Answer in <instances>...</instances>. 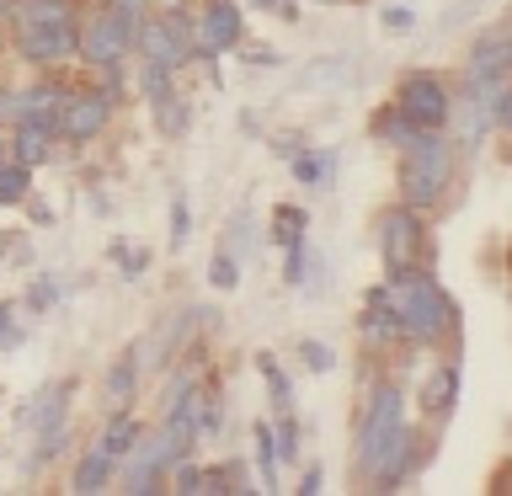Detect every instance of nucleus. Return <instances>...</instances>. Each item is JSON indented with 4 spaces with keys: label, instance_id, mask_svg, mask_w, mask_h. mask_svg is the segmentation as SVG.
<instances>
[{
    "label": "nucleus",
    "instance_id": "46",
    "mask_svg": "<svg viewBox=\"0 0 512 496\" xmlns=\"http://www.w3.org/2000/svg\"><path fill=\"white\" fill-rule=\"evenodd\" d=\"M246 64H267V70H272V64H283V54H278V48H246Z\"/></svg>",
    "mask_w": 512,
    "mask_h": 496
},
{
    "label": "nucleus",
    "instance_id": "40",
    "mask_svg": "<svg viewBox=\"0 0 512 496\" xmlns=\"http://www.w3.org/2000/svg\"><path fill=\"white\" fill-rule=\"evenodd\" d=\"M187 235H192V203H187V192H176L171 198V246L182 251Z\"/></svg>",
    "mask_w": 512,
    "mask_h": 496
},
{
    "label": "nucleus",
    "instance_id": "6",
    "mask_svg": "<svg viewBox=\"0 0 512 496\" xmlns=\"http://www.w3.org/2000/svg\"><path fill=\"white\" fill-rule=\"evenodd\" d=\"M75 59H86L96 75L123 70V64L134 59V32H128V22H123V16H112L107 6H102V11H91L86 22H80Z\"/></svg>",
    "mask_w": 512,
    "mask_h": 496
},
{
    "label": "nucleus",
    "instance_id": "23",
    "mask_svg": "<svg viewBox=\"0 0 512 496\" xmlns=\"http://www.w3.org/2000/svg\"><path fill=\"white\" fill-rule=\"evenodd\" d=\"M70 438H75V422L70 416H59V422H48V427H38L32 432V454H27V475H38L43 464H54L64 448H70Z\"/></svg>",
    "mask_w": 512,
    "mask_h": 496
},
{
    "label": "nucleus",
    "instance_id": "30",
    "mask_svg": "<svg viewBox=\"0 0 512 496\" xmlns=\"http://www.w3.org/2000/svg\"><path fill=\"white\" fill-rule=\"evenodd\" d=\"M310 235V214L299 203H278L272 208V224H267V240L272 246H294V240Z\"/></svg>",
    "mask_w": 512,
    "mask_h": 496
},
{
    "label": "nucleus",
    "instance_id": "26",
    "mask_svg": "<svg viewBox=\"0 0 512 496\" xmlns=\"http://www.w3.org/2000/svg\"><path fill=\"white\" fill-rule=\"evenodd\" d=\"M251 464H256V491H278V443H272V422L251 427Z\"/></svg>",
    "mask_w": 512,
    "mask_h": 496
},
{
    "label": "nucleus",
    "instance_id": "48",
    "mask_svg": "<svg viewBox=\"0 0 512 496\" xmlns=\"http://www.w3.org/2000/svg\"><path fill=\"white\" fill-rule=\"evenodd\" d=\"M27 214L38 219V224H54V208H43V203H32V198H27Z\"/></svg>",
    "mask_w": 512,
    "mask_h": 496
},
{
    "label": "nucleus",
    "instance_id": "34",
    "mask_svg": "<svg viewBox=\"0 0 512 496\" xmlns=\"http://www.w3.org/2000/svg\"><path fill=\"white\" fill-rule=\"evenodd\" d=\"M272 443H278V464H299V443H304V427L294 411H278L272 422Z\"/></svg>",
    "mask_w": 512,
    "mask_h": 496
},
{
    "label": "nucleus",
    "instance_id": "47",
    "mask_svg": "<svg viewBox=\"0 0 512 496\" xmlns=\"http://www.w3.org/2000/svg\"><path fill=\"white\" fill-rule=\"evenodd\" d=\"M246 6H256V11H294V0H246Z\"/></svg>",
    "mask_w": 512,
    "mask_h": 496
},
{
    "label": "nucleus",
    "instance_id": "38",
    "mask_svg": "<svg viewBox=\"0 0 512 496\" xmlns=\"http://www.w3.org/2000/svg\"><path fill=\"white\" fill-rule=\"evenodd\" d=\"M299 358L310 374H336V347L320 342V336H299Z\"/></svg>",
    "mask_w": 512,
    "mask_h": 496
},
{
    "label": "nucleus",
    "instance_id": "43",
    "mask_svg": "<svg viewBox=\"0 0 512 496\" xmlns=\"http://www.w3.org/2000/svg\"><path fill=\"white\" fill-rule=\"evenodd\" d=\"M118 267H123V283H139L144 278V272H150V251H144V246H134V251H118Z\"/></svg>",
    "mask_w": 512,
    "mask_h": 496
},
{
    "label": "nucleus",
    "instance_id": "19",
    "mask_svg": "<svg viewBox=\"0 0 512 496\" xmlns=\"http://www.w3.org/2000/svg\"><path fill=\"white\" fill-rule=\"evenodd\" d=\"M139 379H144V358H139V347H123L118 358L107 363V374H102V400H107V411L134 406V400H139Z\"/></svg>",
    "mask_w": 512,
    "mask_h": 496
},
{
    "label": "nucleus",
    "instance_id": "42",
    "mask_svg": "<svg viewBox=\"0 0 512 496\" xmlns=\"http://www.w3.org/2000/svg\"><path fill=\"white\" fill-rule=\"evenodd\" d=\"M224 470V496H246V491H256V475L246 470L240 459H230V464H219Z\"/></svg>",
    "mask_w": 512,
    "mask_h": 496
},
{
    "label": "nucleus",
    "instance_id": "27",
    "mask_svg": "<svg viewBox=\"0 0 512 496\" xmlns=\"http://www.w3.org/2000/svg\"><path fill=\"white\" fill-rule=\"evenodd\" d=\"M150 107H155V128L166 139H182L192 128V96L187 91H171V96H160V102H150Z\"/></svg>",
    "mask_w": 512,
    "mask_h": 496
},
{
    "label": "nucleus",
    "instance_id": "37",
    "mask_svg": "<svg viewBox=\"0 0 512 496\" xmlns=\"http://www.w3.org/2000/svg\"><path fill=\"white\" fill-rule=\"evenodd\" d=\"M235 283H240V262L219 246L214 256H208V288H214V294H230Z\"/></svg>",
    "mask_w": 512,
    "mask_h": 496
},
{
    "label": "nucleus",
    "instance_id": "22",
    "mask_svg": "<svg viewBox=\"0 0 512 496\" xmlns=\"http://www.w3.org/2000/svg\"><path fill=\"white\" fill-rule=\"evenodd\" d=\"M54 128H43V123H16L11 128V139H6V150H11V160L16 166H27V171H38L48 155H54Z\"/></svg>",
    "mask_w": 512,
    "mask_h": 496
},
{
    "label": "nucleus",
    "instance_id": "31",
    "mask_svg": "<svg viewBox=\"0 0 512 496\" xmlns=\"http://www.w3.org/2000/svg\"><path fill=\"white\" fill-rule=\"evenodd\" d=\"M224 251H230L240 267H246L251 256L262 251V240H256V230H251V208H246V203H240L235 214H230V230H224Z\"/></svg>",
    "mask_w": 512,
    "mask_h": 496
},
{
    "label": "nucleus",
    "instance_id": "18",
    "mask_svg": "<svg viewBox=\"0 0 512 496\" xmlns=\"http://www.w3.org/2000/svg\"><path fill=\"white\" fill-rule=\"evenodd\" d=\"M75 395H80V379L64 374V379H54V384H43V390L22 406V416H16V422H22L27 432H38V427H48V422H59V416H70V400H75Z\"/></svg>",
    "mask_w": 512,
    "mask_h": 496
},
{
    "label": "nucleus",
    "instance_id": "25",
    "mask_svg": "<svg viewBox=\"0 0 512 496\" xmlns=\"http://www.w3.org/2000/svg\"><path fill=\"white\" fill-rule=\"evenodd\" d=\"M411 134H416V123H411L395 102L374 107V118H368V139L384 144V150H400V144H411Z\"/></svg>",
    "mask_w": 512,
    "mask_h": 496
},
{
    "label": "nucleus",
    "instance_id": "14",
    "mask_svg": "<svg viewBox=\"0 0 512 496\" xmlns=\"http://www.w3.org/2000/svg\"><path fill=\"white\" fill-rule=\"evenodd\" d=\"M283 283L294 288V294H304V299L326 294V262H320V251H315L310 235L294 240V246H283Z\"/></svg>",
    "mask_w": 512,
    "mask_h": 496
},
{
    "label": "nucleus",
    "instance_id": "4",
    "mask_svg": "<svg viewBox=\"0 0 512 496\" xmlns=\"http://www.w3.org/2000/svg\"><path fill=\"white\" fill-rule=\"evenodd\" d=\"M400 422H406V395H400V384H390V379L374 384L358 406V427H352V470L363 475Z\"/></svg>",
    "mask_w": 512,
    "mask_h": 496
},
{
    "label": "nucleus",
    "instance_id": "3",
    "mask_svg": "<svg viewBox=\"0 0 512 496\" xmlns=\"http://www.w3.org/2000/svg\"><path fill=\"white\" fill-rule=\"evenodd\" d=\"M374 246H379L384 278H400V272H432V262H438L427 214H416V208H406V203L379 208L374 214Z\"/></svg>",
    "mask_w": 512,
    "mask_h": 496
},
{
    "label": "nucleus",
    "instance_id": "17",
    "mask_svg": "<svg viewBox=\"0 0 512 496\" xmlns=\"http://www.w3.org/2000/svg\"><path fill=\"white\" fill-rule=\"evenodd\" d=\"M336 166H342V155H336L331 144H299V150L288 155V171H294V182L304 192H331Z\"/></svg>",
    "mask_w": 512,
    "mask_h": 496
},
{
    "label": "nucleus",
    "instance_id": "44",
    "mask_svg": "<svg viewBox=\"0 0 512 496\" xmlns=\"http://www.w3.org/2000/svg\"><path fill=\"white\" fill-rule=\"evenodd\" d=\"M379 27H384V32H411V27H416V11H411V6H384Z\"/></svg>",
    "mask_w": 512,
    "mask_h": 496
},
{
    "label": "nucleus",
    "instance_id": "8",
    "mask_svg": "<svg viewBox=\"0 0 512 496\" xmlns=\"http://www.w3.org/2000/svg\"><path fill=\"white\" fill-rule=\"evenodd\" d=\"M512 80V43H507V22H491L486 32H475L470 54H464V91H491Z\"/></svg>",
    "mask_w": 512,
    "mask_h": 496
},
{
    "label": "nucleus",
    "instance_id": "24",
    "mask_svg": "<svg viewBox=\"0 0 512 496\" xmlns=\"http://www.w3.org/2000/svg\"><path fill=\"white\" fill-rule=\"evenodd\" d=\"M139 438H144V422L134 416V406H123V411H107V422H102V438H96V448H107L112 459H123Z\"/></svg>",
    "mask_w": 512,
    "mask_h": 496
},
{
    "label": "nucleus",
    "instance_id": "36",
    "mask_svg": "<svg viewBox=\"0 0 512 496\" xmlns=\"http://www.w3.org/2000/svg\"><path fill=\"white\" fill-rule=\"evenodd\" d=\"M22 304H27L32 315H48V310H54V304H59V278H54V272H38V278L27 283Z\"/></svg>",
    "mask_w": 512,
    "mask_h": 496
},
{
    "label": "nucleus",
    "instance_id": "21",
    "mask_svg": "<svg viewBox=\"0 0 512 496\" xmlns=\"http://www.w3.org/2000/svg\"><path fill=\"white\" fill-rule=\"evenodd\" d=\"M112 480H118V459L91 443L86 454L75 459V470H70V491L75 496H96V491H112Z\"/></svg>",
    "mask_w": 512,
    "mask_h": 496
},
{
    "label": "nucleus",
    "instance_id": "16",
    "mask_svg": "<svg viewBox=\"0 0 512 496\" xmlns=\"http://www.w3.org/2000/svg\"><path fill=\"white\" fill-rule=\"evenodd\" d=\"M192 331H198V304H192V310H176V315L160 320L155 336L139 347V358H144V363H155V368H171V358L192 342Z\"/></svg>",
    "mask_w": 512,
    "mask_h": 496
},
{
    "label": "nucleus",
    "instance_id": "45",
    "mask_svg": "<svg viewBox=\"0 0 512 496\" xmlns=\"http://www.w3.org/2000/svg\"><path fill=\"white\" fill-rule=\"evenodd\" d=\"M299 496H320L326 491V470H320V464H310V470H299V486H294Z\"/></svg>",
    "mask_w": 512,
    "mask_h": 496
},
{
    "label": "nucleus",
    "instance_id": "50",
    "mask_svg": "<svg viewBox=\"0 0 512 496\" xmlns=\"http://www.w3.org/2000/svg\"><path fill=\"white\" fill-rule=\"evenodd\" d=\"M6 16H11V0H0V22H6Z\"/></svg>",
    "mask_w": 512,
    "mask_h": 496
},
{
    "label": "nucleus",
    "instance_id": "2",
    "mask_svg": "<svg viewBox=\"0 0 512 496\" xmlns=\"http://www.w3.org/2000/svg\"><path fill=\"white\" fill-rule=\"evenodd\" d=\"M400 166H395V192L400 203L416 214L443 208V198L459 182V144L448 139V128H416L411 144H400Z\"/></svg>",
    "mask_w": 512,
    "mask_h": 496
},
{
    "label": "nucleus",
    "instance_id": "41",
    "mask_svg": "<svg viewBox=\"0 0 512 496\" xmlns=\"http://www.w3.org/2000/svg\"><path fill=\"white\" fill-rule=\"evenodd\" d=\"M102 6H107L112 16H123L128 32H139V27H144V16H155V11H150V0H102Z\"/></svg>",
    "mask_w": 512,
    "mask_h": 496
},
{
    "label": "nucleus",
    "instance_id": "29",
    "mask_svg": "<svg viewBox=\"0 0 512 496\" xmlns=\"http://www.w3.org/2000/svg\"><path fill=\"white\" fill-rule=\"evenodd\" d=\"M256 374H262L267 395H272V411H294V379H288V368L272 352H256Z\"/></svg>",
    "mask_w": 512,
    "mask_h": 496
},
{
    "label": "nucleus",
    "instance_id": "33",
    "mask_svg": "<svg viewBox=\"0 0 512 496\" xmlns=\"http://www.w3.org/2000/svg\"><path fill=\"white\" fill-rule=\"evenodd\" d=\"M134 86L144 102H160V96H171L176 91V70H166V64H144L134 59Z\"/></svg>",
    "mask_w": 512,
    "mask_h": 496
},
{
    "label": "nucleus",
    "instance_id": "15",
    "mask_svg": "<svg viewBox=\"0 0 512 496\" xmlns=\"http://www.w3.org/2000/svg\"><path fill=\"white\" fill-rule=\"evenodd\" d=\"M443 128H454V144H486L491 134H496V118H491V107H486V96L480 91H464V96H454V107H448V123Z\"/></svg>",
    "mask_w": 512,
    "mask_h": 496
},
{
    "label": "nucleus",
    "instance_id": "35",
    "mask_svg": "<svg viewBox=\"0 0 512 496\" xmlns=\"http://www.w3.org/2000/svg\"><path fill=\"white\" fill-rule=\"evenodd\" d=\"M224 432V395L219 390H198V443H208V438H219Z\"/></svg>",
    "mask_w": 512,
    "mask_h": 496
},
{
    "label": "nucleus",
    "instance_id": "13",
    "mask_svg": "<svg viewBox=\"0 0 512 496\" xmlns=\"http://www.w3.org/2000/svg\"><path fill=\"white\" fill-rule=\"evenodd\" d=\"M459 390H464V363H459V352H448L443 363H432L427 368V379H422V411L427 416H438V422H448L459 406Z\"/></svg>",
    "mask_w": 512,
    "mask_h": 496
},
{
    "label": "nucleus",
    "instance_id": "49",
    "mask_svg": "<svg viewBox=\"0 0 512 496\" xmlns=\"http://www.w3.org/2000/svg\"><path fill=\"white\" fill-rule=\"evenodd\" d=\"M11 320H16V304H11V299H0V331H6Z\"/></svg>",
    "mask_w": 512,
    "mask_h": 496
},
{
    "label": "nucleus",
    "instance_id": "10",
    "mask_svg": "<svg viewBox=\"0 0 512 496\" xmlns=\"http://www.w3.org/2000/svg\"><path fill=\"white\" fill-rule=\"evenodd\" d=\"M246 43V16H240V0H208L192 22V54L198 59H219L230 48Z\"/></svg>",
    "mask_w": 512,
    "mask_h": 496
},
{
    "label": "nucleus",
    "instance_id": "12",
    "mask_svg": "<svg viewBox=\"0 0 512 496\" xmlns=\"http://www.w3.org/2000/svg\"><path fill=\"white\" fill-rule=\"evenodd\" d=\"M134 59H144V64H166V70H176L182 75L192 59V38H182L166 16H144V27L134 32Z\"/></svg>",
    "mask_w": 512,
    "mask_h": 496
},
{
    "label": "nucleus",
    "instance_id": "51",
    "mask_svg": "<svg viewBox=\"0 0 512 496\" xmlns=\"http://www.w3.org/2000/svg\"><path fill=\"white\" fill-rule=\"evenodd\" d=\"M0 155H6V144H0Z\"/></svg>",
    "mask_w": 512,
    "mask_h": 496
},
{
    "label": "nucleus",
    "instance_id": "7",
    "mask_svg": "<svg viewBox=\"0 0 512 496\" xmlns=\"http://www.w3.org/2000/svg\"><path fill=\"white\" fill-rule=\"evenodd\" d=\"M395 107L406 112L416 128H443L448 123V107H454V86L438 75V70H406L395 80Z\"/></svg>",
    "mask_w": 512,
    "mask_h": 496
},
{
    "label": "nucleus",
    "instance_id": "9",
    "mask_svg": "<svg viewBox=\"0 0 512 496\" xmlns=\"http://www.w3.org/2000/svg\"><path fill=\"white\" fill-rule=\"evenodd\" d=\"M112 112H118V96L112 91H70L59 107V139L70 144H96L112 128Z\"/></svg>",
    "mask_w": 512,
    "mask_h": 496
},
{
    "label": "nucleus",
    "instance_id": "20",
    "mask_svg": "<svg viewBox=\"0 0 512 496\" xmlns=\"http://www.w3.org/2000/svg\"><path fill=\"white\" fill-rule=\"evenodd\" d=\"M358 336H363L368 347H390V342H400L395 310L384 304V288H379V283L363 294V310H358Z\"/></svg>",
    "mask_w": 512,
    "mask_h": 496
},
{
    "label": "nucleus",
    "instance_id": "1",
    "mask_svg": "<svg viewBox=\"0 0 512 496\" xmlns=\"http://www.w3.org/2000/svg\"><path fill=\"white\" fill-rule=\"evenodd\" d=\"M384 288V304L395 310V326H400V342L411 347H438L448 342V352H459V336H464V315L454 294L432 278V272H400V278H379Z\"/></svg>",
    "mask_w": 512,
    "mask_h": 496
},
{
    "label": "nucleus",
    "instance_id": "5",
    "mask_svg": "<svg viewBox=\"0 0 512 496\" xmlns=\"http://www.w3.org/2000/svg\"><path fill=\"white\" fill-rule=\"evenodd\" d=\"M422 464H427V438L416 432V422L406 416L395 432H390V443L379 448V459L363 470V486L368 491H406L416 475H422Z\"/></svg>",
    "mask_w": 512,
    "mask_h": 496
},
{
    "label": "nucleus",
    "instance_id": "39",
    "mask_svg": "<svg viewBox=\"0 0 512 496\" xmlns=\"http://www.w3.org/2000/svg\"><path fill=\"white\" fill-rule=\"evenodd\" d=\"M198 368H176V374H166V390H160V411H171L176 400H187L192 390H198Z\"/></svg>",
    "mask_w": 512,
    "mask_h": 496
},
{
    "label": "nucleus",
    "instance_id": "28",
    "mask_svg": "<svg viewBox=\"0 0 512 496\" xmlns=\"http://www.w3.org/2000/svg\"><path fill=\"white\" fill-rule=\"evenodd\" d=\"M16 27H38V22H75V0H16L11 6Z\"/></svg>",
    "mask_w": 512,
    "mask_h": 496
},
{
    "label": "nucleus",
    "instance_id": "32",
    "mask_svg": "<svg viewBox=\"0 0 512 496\" xmlns=\"http://www.w3.org/2000/svg\"><path fill=\"white\" fill-rule=\"evenodd\" d=\"M32 198V171L27 166H16L11 150L0 155V208H22Z\"/></svg>",
    "mask_w": 512,
    "mask_h": 496
},
{
    "label": "nucleus",
    "instance_id": "11",
    "mask_svg": "<svg viewBox=\"0 0 512 496\" xmlns=\"http://www.w3.org/2000/svg\"><path fill=\"white\" fill-rule=\"evenodd\" d=\"M75 38H80V22H38V27H16V54H22V64L54 70V64L75 59Z\"/></svg>",
    "mask_w": 512,
    "mask_h": 496
}]
</instances>
